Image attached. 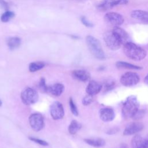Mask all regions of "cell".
<instances>
[{
    "instance_id": "1",
    "label": "cell",
    "mask_w": 148,
    "mask_h": 148,
    "mask_svg": "<svg viewBox=\"0 0 148 148\" xmlns=\"http://www.w3.org/2000/svg\"><path fill=\"white\" fill-rule=\"evenodd\" d=\"M123 51L127 57L135 61H140L146 56V51L143 48L131 42L124 44Z\"/></svg>"
},
{
    "instance_id": "2",
    "label": "cell",
    "mask_w": 148,
    "mask_h": 148,
    "mask_svg": "<svg viewBox=\"0 0 148 148\" xmlns=\"http://www.w3.org/2000/svg\"><path fill=\"white\" fill-rule=\"evenodd\" d=\"M86 40L88 48L92 55L98 60H105L106 58L105 54L99 40L91 35L87 36Z\"/></svg>"
},
{
    "instance_id": "3",
    "label": "cell",
    "mask_w": 148,
    "mask_h": 148,
    "mask_svg": "<svg viewBox=\"0 0 148 148\" xmlns=\"http://www.w3.org/2000/svg\"><path fill=\"white\" fill-rule=\"evenodd\" d=\"M139 104L136 97L131 95L125 101L122 107V114L126 118H133L139 110Z\"/></svg>"
},
{
    "instance_id": "4",
    "label": "cell",
    "mask_w": 148,
    "mask_h": 148,
    "mask_svg": "<svg viewBox=\"0 0 148 148\" xmlns=\"http://www.w3.org/2000/svg\"><path fill=\"white\" fill-rule=\"evenodd\" d=\"M103 40L107 47L112 50L119 49L122 43L113 31H107L103 34Z\"/></svg>"
},
{
    "instance_id": "5",
    "label": "cell",
    "mask_w": 148,
    "mask_h": 148,
    "mask_svg": "<svg viewBox=\"0 0 148 148\" xmlns=\"http://www.w3.org/2000/svg\"><path fill=\"white\" fill-rule=\"evenodd\" d=\"M20 97L23 103L26 105H31L36 103L39 98L37 91L30 87H27L24 89L21 93Z\"/></svg>"
},
{
    "instance_id": "6",
    "label": "cell",
    "mask_w": 148,
    "mask_h": 148,
    "mask_svg": "<svg viewBox=\"0 0 148 148\" xmlns=\"http://www.w3.org/2000/svg\"><path fill=\"white\" fill-rule=\"evenodd\" d=\"M28 120L31 127L35 131H39L44 127V119L40 113H32L29 116Z\"/></svg>"
},
{
    "instance_id": "7",
    "label": "cell",
    "mask_w": 148,
    "mask_h": 148,
    "mask_svg": "<svg viewBox=\"0 0 148 148\" xmlns=\"http://www.w3.org/2000/svg\"><path fill=\"white\" fill-rule=\"evenodd\" d=\"M140 80L139 76L134 72H126L124 73L121 78V83L126 87H130L136 85Z\"/></svg>"
},
{
    "instance_id": "8",
    "label": "cell",
    "mask_w": 148,
    "mask_h": 148,
    "mask_svg": "<svg viewBox=\"0 0 148 148\" xmlns=\"http://www.w3.org/2000/svg\"><path fill=\"white\" fill-rule=\"evenodd\" d=\"M104 18L108 24L113 25L114 27H119L124 23V21L123 16L116 12L107 13L105 15Z\"/></svg>"
},
{
    "instance_id": "9",
    "label": "cell",
    "mask_w": 148,
    "mask_h": 148,
    "mask_svg": "<svg viewBox=\"0 0 148 148\" xmlns=\"http://www.w3.org/2000/svg\"><path fill=\"white\" fill-rule=\"evenodd\" d=\"M50 113L53 119L55 120L62 119L65 112L62 103L58 101L54 102L50 106Z\"/></svg>"
},
{
    "instance_id": "10",
    "label": "cell",
    "mask_w": 148,
    "mask_h": 148,
    "mask_svg": "<svg viewBox=\"0 0 148 148\" xmlns=\"http://www.w3.org/2000/svg\"><path fill=\"white\" fill-rule=\"evenodd\" d=\"M132 148H148V135H136L131 140Z\"/></svg>"
},
{
    "instance_id": "11",
    "label": "cell",
    "mask_w": 148,
    "mask_h": 148,
    "mask_svg": "<svg viewBox=\"0 0 148 148\" xmlns=\"http://www.w3.org/2000/svg\"><path fill=\"white\" fill-rule=\"evenodd\" d=\"M143 129V125L141 123L135 122L128 124L125 128L123 134L124 135H131L141 131Z\"/></svg>"
},
{
    "instance_id": "12",
    "label": "cell",
    "mask_w": 148,
    "mask_h": 148,
    "mask_svg": "<svg viewBox=\"0 0 148 148\" xmlns=\"http://www.w3.org/2000/svg\"><path fill=\"white\" fill-rule=\"evenodd\" d=\"M100 119L105 122L112 121L114 117L115 113L114 110L110 108H103L99 110V112Z\"/></svg>"
},
{
    "instance_id": "13",
    "label": "cell",
    "mask_w": 148,
    "mask_h": 148,
    "mask_svg": "<svg viewBox=\"0 0 148 148\" xmlns=\"http://www.w3.org/2000/svg\"><path fill=\"white\" fill-rule=\"evenodd\" d=\"M101 89L102 85L99 83L95 80H91L89 82L86 87V91L87 94L93 96L99 93Z\"/></svg>"
},
{
    "instance_id": "14",
    "label": "cell",
    "mask_w": 148,
    "mask_h": 148,
    "mask_svg": "<svg viewBox=\"0 0 148 148\" xmlns=\"http://www.w3.org/2000/svg\"><path fill=\"white\" fill-rule=\"evenodd\" d=\"M131 16L143 24H148V12L142 10H134L131 12Z\"/></svg>"
},
{
    "instance_id": "15",
    "label": "cell",
    "mask_w": 148,
    "mask_h": 148,
    "mask_svg": "<svg viewBox=\"0 0 148 148\" xmlns=\"http://www.w3.org/2000/svg\"><path fill=\"white\" fill-rule=\"evenodd\" d=\"M72 75L75 79L81 82H87L90 79V74L89 72L83 69L74 70Z\"/></svg>"
},
{
    "instance_id": "16",
    "label": "cell",
    "mask_w": 148,
    "mask_h": 148,
    "mask_svg": "<svg viewBox=\"0 0 148 148\" xmlns=\"http://www.w3.org/2000/svg\"><path fill=\"white\" fill-rule=\"evenodd\" d=\"M120 0H103L97 5V8L101 10H109L113 7L119 5Z\"/></svg>"
},
{
    "instance_id": "17",
    "label": "cell",
    "mask_w": 148,
    "mask_h": 148,
    "mask_svg": "<svg viewBox=\"0 0 148 148\" xmlns=\"http://www.w3.org/2000/svg\"><path fill=\"white\" fill-rule=\"evenodd\" d=\"M64 91V86L61 83H56L53 85L48 87L47 92L51 94V95L59 97L60 96Z\"/></svg>"
},
{
    "instance_id": "18",
    "label": "cell",
    "mask_w": 148,
    "mask_h": 148,
    "mask_svg": "<svg viewBox=\"0 0 148 148\" xmlns=\"http://www.w3.org/2000/svg\"><path fill=\"white\" fill-rule=\"evenodd\" d=\"M118 36L119 39L121 42L122 44H124L126 42H127L129 35L128 33L123 28L119 27H114V28L112 30Z\"/></svg>"
},
{
    "instance_id": "19",
    "label": "cell",
    "mask_w": 148,
    "mask_h": 148,
    "mask_svg": "<svg viewBox=\"0 0 148 148\" xmlns=\"http://www.w3.org/2000/svg\"><path fill=\"white\" fill-rule=\"evenodd\" d=\"M84 140L88 145L95 147H101L105 145V141L102 138H88L84 139Z\"/></svg>"
},
{
    "instance_id": "20",
    "label": "cell",
    "mask_w": 148,
    "mask_h": 148,
    "mask_svg": "<svg viewBox=\"0 0 148 148\" xmlns=\"http://www.w3.org/2000/svg\"><path fill=\"white\" fill-rule=\"evenodd\" d=\"M7 44L9 49L13 50L20 46L21 39L18 37H11L8 39Z\"/></svg>"
},
{
    "instance_id": "21",
    "label": "cell",
    "mask_w": 148,
    "mask_h": 148,
    "mask_svg": "<svg viewBox=\"0 0 148 148\" xmlns=\"http://www.w3.org/2000/svg\"><path fill=\"white\" fill-rule=\"evenodd\" d=\"M116 65L117 68H123V69H141L142 68L135 65L130 63H128L127 62H124V61H117L116 64Z\"/></svg>"
},
{
    "instance_id": "22",
    "label": "cell",
    "mask_w": 148,
    "mask_h": 148,
    "mask_svg": "<svg viewBox=\"0 0 148 148\" xmlns=\"http://www.w3.org/2000/svg\"><path fill=\"white\" fill-rule=\"evenodd\" d=\"M81 124L78 121L73 120L71 122L68 127V132L70 134L74 135L81 128Z\"/></svg>"
},
{
    "instance_id": "23",
    "label": "cell",
    "mask_w": 148,
    "mask_h": 148,
    "mask_svg": "<svg viewBox=\"0 0 148 148\" xmlns=\"http://www.w3.org/2000/svg\"><path fill=\"white\" fill-rule=\"evenodd\" d=\"M45 65V63L41 61L32 62L29 65V71L31 72H35L42 69Z\"/></svg>"
},
{
    "instance_id": "24",
    "label": "cell",
    "mask_w": 148,
    "mask_h": 148,
    "mask_svg": "<svg viewBox=\"0 0 148 148\" xmlns=\"http://www.w3.org/2000/svg\"><path fill=\"white\" fill-rule=\"evenodd\" d=\"M14 17V13L11 11H6L1 17V20L3 23H6L10 21Z\"/></svg>"
},
{
    "instance_id": "25",
    "label": "cell",
    "mask_w": 148,
    "mask_h": 148,
    "mask_svg": "<svg viewBox=\"0 0 148 148\" xmlns=\"http://www.w3.org/2000/svg\"><path fill=\"white\" fill-rule=\"evenodd\" d=\"M69 106H70V109L71 112L72 113V114L75 116H77L79 114V112L77 108V106H76L73 100L72 99V98H70L69 99Z\"/></svg>"
},
{
    "instance_id": "26",
    "label": "cell",
    "mask_w": 148,
    "mask_h": 148,
    "mask_svg": "<svg viewBox=\"0 0 148 148\" xmlns=\"http://www.w3.org/2000/svg\"><path fill=\"white\" fill-rule=\"evenodd\" d=\"M48 87L49 86H47L46 84L45 78L42 77L39 82V88H40V90L43 92H47Z\"/></svg>"
},
{
    "instance_id": "27",
    "label": "cell",
    "mask_w": 148,
    "mask_h": 148,
    "mask_svg": "<svg viewBox=\"0 0 148 148\" xmlns=\"http://www.w3.org/2000/svg\"><path fill=\"white\" fill-rule=\"evenodd\" d=\"M29 139L31 140V141L34 142H35L40 145H42V146H47L49 145V143L46 141V140H42V139H38V138H34V137H29Z\"/></svg>"
},
{
    "instance_id": "28",
    "label": "cell",
    "mask_w": 148,
    "mask_h": 148,
    "mask_svg": "<svg viewBox=\"0 0 148 148\" xmlns=\"http://www.w3.org/2000/svg\"><path fill=\"white\" fill-rule=\"evenodd\" d=\"M93 101V98H92V95H88L87 94L86 96H85L83 99H82V103L83 105L87 106L90 105Z\"/></svg>"
},
{
    "instance_id": "29",
    "label": "cell",
    "mask_w": 148,
    "mask_h": 148,
    "mask_svg": "<svg viewBox=\"0 0 148 148\" xmlns=\"http://www.w3.org/2000/svg\"><path fill=\"white\" fill-rule=\"evenodd\" d=\"M80 20H81V21H82V23H83V24H84V25L86 27H87L91 28V27H92L94 26L93 24H92V23H91L90 21H89L87 19V18H86V17H84V16H82V17H81Z\"/></svg>"
},
{
    "instance_id": "30",
    "label": "cell",
    "mask_w": 148,
    "mask_h": 148,
    "mask_svg": "<svg viewBox=\"0 0 148 148\" xmlns=\"http://www.w3.org/2000/svg\"><path fill=\"white\" fill-rule=\"evenodd\" d=\"M0 8L3 10L9 9V5L5 0H0Z\"/></svg>"
},
{
    "instance_id": "31",
    "label": "cell",
    "mask_w": 148,
    "mask_h": 148,
    "mask_svg": "<svg viewBox=\"0 0 148 148\" xmlns=\"http://www.w3.org/2000/svg\"><path fill=\"white\" fill-rule=\"evenodd\" d=\"M145 114V112L142 110H138V111L136 112V113L135 114V116L133 117V119H138L142 117Z\"/></svg>"
},
{
    "instance_id": "32",
    "label": "cell",
    "mask_w": 148,
    "mask_h": 148,
    "mask_svg": "<svg viewBox=\"0 0 148 148\" xmlns=\"http://www.w3.org/2000/svg\"><path fill=\"white\" fill-rule=\"evenodd\" d=\"M128 2V0H120L119 5H125Z\"/></svg>"
},
{
    "instance_id": "33",
    "label": "cell",
    "mask_w": 148,
    "mask_h": 148,
    "mask_svg": "<svg viewBox=\"0 0 148 148\" xmlns=\"http://www.w3.org/2000/svg\"><path fill=\"white\" fill-rule=\"evenodd\" d=\"M144 82L146 84L148 85V74L146 76V77L144 79Z\"/></svg>"
},
{
    "instance_id": "34",
    "label": "cell",
    "mask_w": 148,
    "mask_h": 148,
    "mask_svg": "<svg viewBox=\"0 0 148 148\" xmlns=\"http://www.w3.org/2000/svg\"><path fill=\"white\" fill-rule=\"evenodd\" d=\"M2 102L1 100L0 99V106H2Z\"/></svg>"
}]
</instances>
